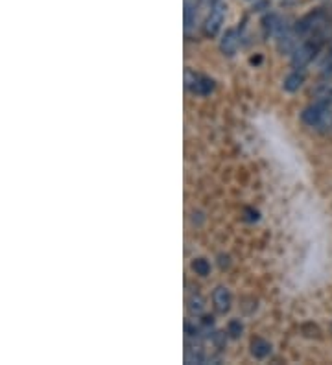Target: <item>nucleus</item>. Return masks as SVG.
I'll list each match as a JSON object with an SVG mask.
<instances>
[{
	"mask_svg": "<svg viewBox=\"0 0 332 365\" xmlns=\"http://www.w3.org/2000/svg\"><path fill=\"white\" fill-rule=\"evenodd\" d=\"M331 26V13L325 10H314L306 13L301 21L293 26V33L297 41H304V39L314 37V35H326V30Z\"/></svg>",
	"mask_w": 332,
	"mask_h": 365,
	"instance_id": "f257e3e1",
	"label": "nucleus"
},
{
	"mask_svg": "<svg viewBox=\"0 0 332 365\" xmlns=\"http://www.w3.org/2000/svg\"><path fill=\"white\" fill-rule=\"evenodd\" d=\"M301 120L308 127H314V129H325V127L332 126V104L323 98L315 104L308 105L301 113Z\"/></svg>",
	"mask_w": 332,
	"mask_h": 365,
	"instance_id": "f03ea898",
	"label": "nucleus"
},
{
	"mask_svg": "<svg viewBox=\"0 0 332 365\" xmlns=\"http://www.w3.org/2000/svg\"><path fill=\"white\" fill-rule=\"evenodd\" d=\"M325 44V35H314L301 41L297 44V48L293 50L292 55V66L295 71H303L304 66L308 65L310 61L314 59L315 55L320 54V50Z\"/></svg>",
	"mask_w": 332,
	"mask_h": 365,
	"instance_id": "7ed1b4c3",
	"label": "nucleus"
},
{
	"mask_svg": "<svg viewBox=\"0 0 332 365\" xmlns=\"http://www.w3.org/2000/svg\"><path fill=\"white\" fill-rule=\"evenodd\" d=\"M227 13V4L223 0H216L214 4L210 6V11L203 24V33L207 37H216L218 32L221 30V24L225 21Z\"/></svg>",
	"mask_w": 332,
	"mask_h": 365,
	"instance_id": "20e7f679",
	"label": "nucleus"
},
{
	"mask_svg": "<svg viewBox=\"0 0 332 365\" xmlns=\"http://www.w3.org/2000/svg\"><path fill=\"white\" fill-rule=\"evenodd\" d=\"M185 83H187L188 91L192 94H198V96H207L214 91V79H210L203 74H198V72L187 71Z\"/></svg>",
	"mask_w": 332,
	"mask_h": 365,
	"instance_id": "39448f33",
	"label": "nucleus"
},
{
	"mask_svg": "<svg viewBox=\"0 0 332 365\" xmlns=\"http://www.w3.org/2000/svg\"><path fill=\"white\" fill-rule=\"evenodd\" d=\"M212 303H214V308L220 314L229 312V308H231V293H229V290L223 286L216 288L214 293H212Z\"/></svg>",
	"mask_w": 332,
	"mask_h": 365,
	"instance_id": "423d86ee",
	"label": "nucleus"
},
{
	"mask_svg": "<svg viewBox=\"0 0 332 365\" xmlns=\"http://www.w3.org/2000/svg\"><path fill=\"white\" fill-rule=\"evenodd\" d=\"M238 44H240V37H238L237 30H227L220 41V50L225 55H234L238 50Z\"/></svg>",
	"mask_w": 332,
	"mask_h": 365,
	"instance_id": "0eeeda50",
	"label": "nucleus"
},
{
	"mask_svg": "<svg viewBox=\"0 0 332 365\" xmlns=\"http://www.w3.org/2000/svg\"><path fill=\"white\" fill-rule=\"evenodd\" d=\"M303 83H304V72L295 71V68H293V72H290L286 76V79H284V83H282V87H284V91H288V93H295V91L301 88Z\"/></svg>",
	"mask_w": 332,
	"mask_h": 365,
	"instance_id": "6e6552de",
	"label": "nucleus"
},
{
	"mask_svg": "<svg viewBox=\"0 0 332 365\" xmlns=\"http://www.w3.org/2000/svg\"><path fill=\"white\" fill-rule=\"evenodd\" d=\"M251 353H253V356H257V358H264V356H268V354L271 353V345L268 341H264V339L257 337V339L251 341Z\"/></svg>",
	"mask_w": 332,
	"mask_h": 365,
	"instance_id": "1a4fd4ad",
	"label": "nucleus"
},
{
	"mask_svg": "<svg viewBox=\"0 0 332 365\" xmlns=\"http://www.w3.org/2000/svg\"><path fill=\"white\" fill-rule=\"evenodd\" d=\"M196 24V0H185V28H190Z\"/></svg>",
	"mask_w": 332,
	"mask_h": 365,
	"instance_id": "9d476101",
	"label": "nucleus"
},
{
	"mask_svg": "<svg viewBox=\"0 0 332 365\" xmlns=\"http://www.w3.org/2000/svg\"><path fill=\"white\" fill-rule=\"evenodd\" d=\"M192 270L201 277H207L210 271V264L205 259H196L192 262Z\"/></svg>",
	"mask_w": 332,
	"mask_h": 365,
	"instance_id": "9b49d317",
	"label": "nucleus"
},
{
	"mask_svg": "<svg viewBox=\"0 0 332 365\" xmlns=\"http://www.w3.org/2000/svg\"><path fill=\"white\" fill-rule=\"evenodd\" d=\"M320 68H321V74H323V76H332V46L325 54L323 61H321Z\"/></svg>",
	"mask_w": 332,
	"mask_h": 365,
	"instance_id": "f8f14e48",
	"label": "nucleus"
},
{
	"mask_svg": "<svg viewBox=\"0 0 332 365\" xmlns=\"http://www.w3.org/2000/svg\"><path fill=\"white\" fill-rule=\"evenodd\" d=\"M229 332H231L232 337H237L240 332H242V325L238 323V321H232L231 325H229Z\"/></svg>",
	"mask_w": 332,
	"mask_h": 365,
	"instance_id": "ddd939ff",
	"label": "nucleus"
}]
</instances>
